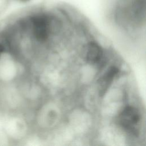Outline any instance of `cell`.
Segmentation results:
<instances>
[{"label":"cell","instance_id":"cell-2","mask_svg":"<svg viewBox=\"0 0 146 146\" xmlns=\"http://www.w3.org/2000/svg\"><path fill=\"white\" fill-rule=\"evenodd\" d=\"M25 24L31 30L33 35L38 41L46 40L50 30L51 19L44 14H36L27 21L23 20Z\"/></svg>","mask_w":146,"mask_h":146},{"label":"cell","instance_id":"cell-7","mask_svg":"<svg viewBox=\"0 0 146 146\" xmlns=\"http://www.w3.org/2000/svg\"><path fill=\"white\" fill-rule=\"evenodd\" d=\"M3 86H4V84L2 83V82H1V80H0V93L1 92V91L2 90L3 88Z\"/></svg>","mask_w":146,"mask_h":146},{"label":"cell","instance_id":"cell-5","mask_svg":"<svg viewBox=\"0 0 146 146\" xmlns=\"http://www.w3.org/2000/svg\"><path fill=\"white\" fill-rule=\"evenodd\" d=\"M103 56L101 47L95 42L90 43L87 46L86 58L88 62L95 64L98 63Z\"/></svg>","mask_w":146,"mask_h":146},{"label":"cell","instance_id":"cell-3","mask_svg":"<svg viewBox=\"0 0 146 146\" xmlns=\"http://www.w3.org/2000/svg\"><path fill=\"white\" fill-rule=\"evenodd\" d=\"M140 114L138 110L132 106L125 107L120 113L118 117L119 125L128 133L137 135V125L140 122Z\"/></svg>","mask_w":146,"mask_h":146},{"label":"cell","instance_id":"cell-8","mask_svg":"<svg viewBox=\"0 0 146 146\" xmlns=\"http://www.w3.org/2000/svg\"><path fill=\"white\" fill-rule=\"evenodd\" d=\"M19 1H21V2H27L29 1L30 0H19Z\"/></svg>","mask_w":146,"mask_h":146},{"label":"cell","instance_id":"cell-4","mask_svg":"<svg viewBox=\"0 0 146 146\" xmlns=\"http://www.w3.org/2000/svg\"><path fill=\"white\" fill-rule=\"evenodd\" d=\"M118 72L119 69L117 67L111 66L100 78L98 81V87L100 95H104L108 90Z\"/></svg>","mask_w":146,"mask_h":146},{"label":"cell","instance_id":"cell-1","mask_svg":"<svg viewBox=\"0 0 146 146\" xmlns=\"http://www.w3.org/2000/svg\"><path fill=\"white\" fill-rule=\"evenodd\" d=\"M18 58V55L7 45L0 53V80L4 86L14 83Z\"/></svg>","mask_w":146,"mask_h":146},{"label":"cell","instance_id":"cell-6","mask_svg":"<svg viewBox=\"0 0 146 146\" xmlns=\"http://www.w3.org/2000/svg\"><path fill=\"white\" fill-rule=\"evenodd\" d=\"M9 2V0H0V16L5 11Z\"/></svg>","mask_w":146,"mask_h":146}]
</instances>
